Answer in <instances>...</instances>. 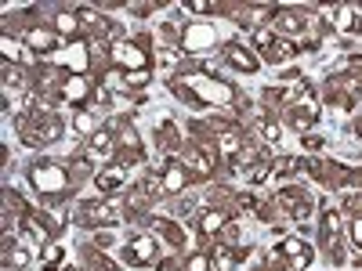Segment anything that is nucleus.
Returning a JSON list of instances; mask_svg holds the SVG:
<instances>
[{"instance_id": "c85d7f7f", "label": "nucleus", "mask_w": 362, "mask_h": 271, "mask_svg": "<svg viewBox=\"0 0 362 271\" xmlns=\"http://www.w3.org/2000/svg\"><path fill=\"white\" fill-rule=\"evenodd\" d=\"M355 22H358L355 8H348V4L334 8V29H341V33H355Z\"/></svg>"}, {"instance_id": "7c9ffc66", "label": "nucleus", "mask_w": 362, "mask_h": 271, "mask_svg": "<svg viewBox=\"0 0 362 271\" xmlns=\"http://www.w3.org/2000/svg\"><path fill=\"white\" fill-rule=\"evenodd\" d=\"M148 83H153V73H148V69L119 73V87H124V90H141V87H148Z\"/></svg>"}, {"instance_id": "ddd939ff", "label": "nucleus", "mask_w": 362, "mask_h": 271, "mask_svg": "<svg viewBox=\"0 0 362 271\" xmlns=\"http://www.w3.org/2000/svg\"><path fill=\"white\" fill-rule=\"evenodd\" d=\"M276 253L286 260V271H305V267L315 260V250L305 243V239H297V235H286Z\"/></svg>"}, {"instance_id": "393cba45", "label": "nucleus", "mask_w": 362, "mask_h": 271, "mask_svg": "<svg viewBox=\"0 0 362 271\" xmlns=\"http://www.w3.org/2000/svg\"><path fill=\"white\" fill-rule=\"evenodd\" d=\"M300 54V40H286V37H276L272 40V47L264 51V62H290V58H297Z\"/></svg>"}, {"instance_id": "9b49d317", "label": "nucleus", "mask_w": 362, "mask_h": 271, "mask_svg": "<svg viewBox=\"0 0 362 271\" xmlns=\"http://www.w3.org/2000/svg\"><path fill=\"white\" fill-rule=\"evenodd\" d=\"M221 58H225V62H228L235 73H247V76L261 69L257 51H254V47H247L243 40H225V44H221Z\"/></svg>"}, {"instance_id": "bb28decb", "label": "nucleus", "mask_w": 362, "mask_h": 271, "mask_svg": "<svg viewBox=\"0 0 362 271\" xmlns=\"http://www.w3.org/2000/svg\"><path fill=\"white\" fill-rule=\"evenodd\" d=\"M76 15H80V25H83V33H90V37H102L105 33V18L98 15V8H90V4H80L76 8Z\"/></svg>"}, {"instance_id": "0eeeda50", "label": "nucleus", "mask_w": 362, "mask_h": 271, "mask_svg": "<svg viewBox=\"0 0 362 271\" xmlns=\"http://www.w3.org/2000/svg\"><path fill=\"white\" fill-rule=\"evenodd\" d=\"M124 264L131 267H153L160 264V239L156 235H131L127 246H124Z\"/></svg>"}, {"instance_id": "a211bd4d", "label": "nucleus", "mask_w": 362, "mask_h": 271, "mask_svg": "<svg viewBox=\"0 0 362 271\" xmlns=\"http://www.w3.org/2000/svg\"><path fill=\"white\" fill-rule=\"evenodd\" d=\"M51 29L62 40H80V33H83V25H80V15H76V8H69V4H58L54 11H51Z\"/></svg>"}, {"instance_id": "b1692460", "label": "nucleus", "mask_w": 362, "mask_h": 271, "mask_svg": "<svg viewBox=\"0 0 362 271\" xmlns=\"http://www.w3.org/2000/svg\"><path fill=\"white\" fill-rule=\"evenodd\" d=\"M148 224H153V235L160 239V243H167L170 250L185 246V231H181V224H174V221H167V217H153Z\"/></svg>"}, {"instance_id": "cd10ccee", "label": "nucleus", "mask_w": 362, "mask_h": 271, "mask_svg": "<svg viewBox=\"0 0 362 271\" xmlns=\"http://www.w3.org/2000/svg\"><path fill=\"white\" fill-rule=\"evenodd\" d=\"M73 131H76L80 138H90V134H98L102 127H98V119H95V112H87V109H80V112H73Z\"/></svg>"}, {"instance_id": "2f4dec72", "label": "nucleus", "mask_w": 362, "mask_h": 271, "mask_svg": "<svg viewBox=\"0 0 362 271\" xmlns=\"http://www.w3.org/2000/svg\"><path fill=\"white\" fill-rule=\"evenodd\" d=\"M83 267L87 271H116V264L109 257H102V250H95V246L83 250Z\"/></svg>"}, {"instance_id": "5701e85b", "label": "nucleus", "mask_w": 362, "mask_h": 271, "mask_svg": "<svg viewBox=\"0 0 362 271\" xmlns=\"http://www.w3.org/2000/svg\"><path fill=\"white\" fill-rule=\"evenodd\" d=\"M206 250H210V271H235V264L247 253V250H235L228 243H210Z\"/></svg>"}, {"instance_id": "37998d69", "label": "nucleus", "mask_w": 362, "mask_h": 271, "mask_svg": "<svg viewBox=\"0 0 362 271\" xmlns=\"http://www.w3.org/2000/svg\"><path fill=\"white\" fill-rule=\"evenodd\" d=\"M305 148H312V152H315V148H322V138H312V134H308V138H305Z\"/></svg>"}, {"instance_id": "9d476101", "label": "nucleus", "mask_w": 362, "mask_h": 271, "mask_svg": "<svg viewBox=\"0 0 362 271\" xmlns=\"http://www.w3.org/2000/svg\"><path fill=\"white\" fill-rule=\"evenodd\" d=\"M218 29L210 25V22H189L185 29H181V51H189V54H203L210 47H218Z\"/></svg>"}, {"instance_id": "423d86ee", "label": "nucleus", "mask_w": 362, "mask_h": 271, "mask_svg": "<svg viewBox=\"0 0 362 271\" xmlns=\"http://www.w3.org/2000/svg\"><path fill=\"white\" fill-rule=\"evenodd\" d=\"M286 119H290V127H297L300 134H305L308 127H315V124H319V102H315L312 83H300V87L293 90V95H290Z\"/></svg>"}, {"instance_id": "412c9836", "label": "nucleus", "mask_w": 362, "mask_h": 271, "mask_svg": "<svg viewBox=\"0 0 362 271\" xmlns=\"http://www.w3.org/2000/svg\"><path fill=\"white\" fill-rule=\"evenodd\" d=\"M189 181H192V177H189L185 163H181V159H170V163H167V170L160 174V192H163V195H181Z\"/></svg>"}, {"instance_id": "ea45409f", "label": "nucleus", "mask_w": 362, "mask_h": 271, "mask_svg": "<svg viewBox=\"0 0 362 271\" xmlns=\"http://www.w3.org/2000/svg\"><path fill=\"white\" fill-rule=\"evenodd\" d=\"M127 11H131V15H138V18H145V15L160 11V4H156V0H148V4H127Z\"/></svg>"}, {"instance_id": "a18cd8bd", "label": "nucleus", "mask_w": 362, "mask_h": 271, "mask_svg": "<svg viewBox=\"0 0 362 271\" xmlns=\"http://www.w3.org/2000/svg\"><path fill=\"white\" fill-rule=\"evenodd\" d=\"M254 271H268V267H264V264H257V267H254Z\"/></svg>"}, {"instance_id": "c03bdc74", "label": "nucleus", "mask_w": 362, "mask_h": 271, "mask_svg": "<svg viewBox=\"0 0 362 271\" xmlns=\"http://www.w3.org/2000/svg\"><path fill=\"white\" fill-rule=\"evenodd\" d=\"M355 134H358V138H362V116H358V124H355Z\"/></svg>"}, {"instance_id": "20e7f679", "label": "nucleus", "mask_w": 362, "mask_h": 271, "mask_svg": "<svg viewBox=\"0 0 362 271\" xmlns=\"http://www.w3.org/2000/svg\"><path fill=\"white\" fill-rule=\"evenodd\" d=\"M119 214H127V199L124 195H98L90 203H76L73 221L83 228H112Z\"/></svg>"}, {"instance_id": "f8f14e48", "label": "nucleus", "mask_w": 362, "mask_h": 271, "mask_svg": "<svg viewBox=\"0 0 362 271\" xmlns=\"http://www.w3.org/2000/svg\"><path fill=\"white\" fill-rule=\"evenodd\" d=\"M228 210H221V206H206V210H199L196 214V231H199V239H203V246H210V243H218V235L228 228Z\"/></svg>"}, {"instance_id": "79ce46f5", "label": "nucleus", "mask_w": 362, "mask_h": 271, "mask_svg": "<svg viewBox=\"0 0 362 271\" xmlns=\"http://www.w3.org/2000/svg\"><path fill=\"white\" fill-rule=\"evenodd\" d=\"M177 214L192 217V214H196V199H192V195H189V199H181V203H177Z\"/></svg>"}, {"instance_id": "2eb2a0df", "label": "nucleus", "mask_w": 362, "mask_h": 271, "mask_svg": "<svg viewBox=\"0 0 362 271\" xmlns=\"http://www.w3.org/2000/svg\"><path fill=\"white\" fill-rule=\"evenodd\" d=\"M22 44L33 51V54L44 58V54H54L58 47H62V37H58L51 25H29L25 33H22Z\"/></svg>"}, {"instance_id": "6e6552de", "label": "nucleus", "mask_w": 362, "mask_h": 271, "mask_svg": "<svg viewBox=\"0 0 362 271\" xmlns=\"http://www.w3.org/2000/svg\"><path fill=\"white\" fill-rule=\"evenodd\" d=\"M272 203H276V206L283 210V214H290L293 221H308V217H312V210H315L312 195H308L305 188H300V185H283Z\"/></svg>"}, {"instance_id": "de8ad7c7", "label": "nucleus", "mask_w": 362, "mask_h": 271, "mask_svg": "<svg viewBox=\"0 0 362 271\" xmlns=\"http://www.w3.org/2000/svg\"><path fill=\"white\" fill-rule=\"evenodd\" d=\"M66 271H76V267H66Z\"/></svg>"}, {"instance_id": "f257e3e1", "label": "nucleus", "mask_w": 362, "mask_h": 271, "mask_svg": "<svg viewBox=\"0 0 362 271\" xmlns=\"http://www.w3.org/2000/svg\"><path fill=\"white\" fill-rule=\"evenodd\" d=\"M185 69V76L181 80H174L170 87H174V95L185 102V105H214V109H239L235 105V87L232 83H225V80H218V76H210L203 66H181Z\"/></svg>"}, {"instance_id": "473e14b6", "label": "nucleus", "mask_w": 362, "mask_h": 271, "mask_svg": "<svg viewBox=\"0 0 362 271\" xmlns=\"http://www.w3.org/2000/svg\"><path fill=\"white\" fill-rule=\"evenodd\" d=\"M25 264H29V250H25L22 243H18V246H11V250L4 253V267H18V271H22Z\"/></svg>"}, {"instance_id": "c756f323", "label": "nucleus", "mask_w": 362, "mask_h": 271, "mask_svg": "<svg viewBox=\"0 0 362 271\" xmlns=\"http://www.w3.org/2000/svg\"><path fill=\"white\" fill-rule=\"evenodd\" d=\"M0 51H4V66H22V44L11 33L0 37Z\"/></svg>"}, {"instance_id": "c9c22d12", "label": "nucleus", "mask_w": 362, "mask_h": 271, "mask_svg": "<svg viewBox=\"0 0 362 271\" xmlns=\"http://www.w3.org/2000/svg\"><path fill=\"white\" fill-rule=\"evenodd\" d=\"M58 264H62V246H58V243L44 246V271H54Z\"/></svg>"}, {"instance_id": "6ab92c4d", "label": "nucleus", "mask_w": 362, "mask_h": 271, "mask_svg": "<svg viewBox=\"0 0 362 271\" xmlns=\"http://www.w3.org/2000/svg\"><path fill=\"white\" fill-rule=\"evenodd\" d=\"M305 11H293V8H276V18H272V33L276 37H286V40H297V33H305Z\"/></svg>"}, {"instance_id": "39448f33", "label": "nucleus", "mask_w": 362, "mask_h": 271, "mask_svg": "<svg viewBox=\"0 0 362 271\" xmlns=\"http://www.w3.org/2000/svg\"><path fill=\"white\" fill-rule=\"evenodd\" d=\"M148 40L153 37H131V40H109V62L112 69H124V73H138V69H148L153 54H148Z\"/></svg>"}, {"instance_id": "1a4fd4ad", "label": "nucleus", "mask_w": 362, "mask_h": 271, "mask_svg": "<svg viewBox=\"0 0 362 271\" xmlns=\"http://www.w3.org/2000/svg\"><path fill=\"white\" fill-rule=\"evenodd\" d=\"M181 163H185V170H189L192 181H210V177H214V170H218V156L206 152V148H199V145H192V141L181 148Z\"/></svg>"}, {"instance_id": "f704fd0d", "label": "nucleus", "mask_w": 362, "mask_h": 271, "mask_svg": "<svg viewBox=\"0 0 362 271\" xmlns=\"http://www.w3.org/2000/svg\"><path fill=\"white\" fill-rule=\"evenodd\" d=\"M11 87H25V73L18 66H4V95H11Z\"/></svg>"}, {"instance_id": "aec40b11", "label": "nucleus", "mask_w": 362, "mask_h": 271, "mask_svg": "<svg viewBox=\"0 0 362 271\" xmlns=\"http://www.w3.org/2000/svg\"><path fill=\"white\" fill-rule=\"evenodd\" d=\"M131 185V177H127V167L124 163H109L95 174V188L98 195H119V188Z\"/></svg>"}, {"instance_id": "4be33fe9", "label": "nucleus", "mask_w": 362, "mask_h": 271, "mask_svg": "<svg viewBox=\"0 0 362 271\" xmlns=\"http://www.w3.org/2000/svg\"><path fill=\"white\" fill-rule=\"evenodd\" d=\"M83 156H90L95 163H98V159H102V163H112V156H116V134H112L109 127H102L98 134H90Z\"/></svg>"}, {"instance_id": "72a5a7b5", "label": "nucleus", "mask_w": 362, "mask_h": 271, "mask_svg": "<svg viewBox=\"0 0 362 271\" xmlns=\"http://www.w3.org/2000/svg\"><path fill=\"white\" fill-rule=\"evenodd\" d=\"M185 271H210V250H199V253H189L185 264H181Z\"/></svg>"}, {"instance_id": "f3484780", "label": "nucleus", "mask_w": 362, "mask_h": 271, "mask_svg": "<svg viewBox=\"0 0 362 271\" xmlns=\"http://www.w3.org/2000/svg\"><path fill=\"white\" fill-rule=\"evenodd\" d=\"M95 98V87H90V76H80V73H66L62 80V102H69L76 112Z\"/></svg>"}, {"instance_id": "4468645a", "label": "nucleus", "mask_w": 362, "mask_h": 271, "mask_svg": "<svg viewBox=\"0 0 362 271\" xmlns=\"http://www.w3.org/2000/svg\"><path fill=\"white\" fill-rule=\"evenodd\" d=\"M145 159V148H141V138H138V131L134 127H124L116 134V156H112V163H124L127 170L134 167V163H141Z\"/></svg>"}, {"instance_id": "49530a36", "label": "nucleus", "mask_w": 362, "mask_h": 271, "mask_svg": "<svg viewBox=\"0 0 362 271\" xmlns=\"http://www.w3.org/2000/svg\"><path fill=\"white\" fill-rule=\"evenodd\" d=\"M4 271H18V267H4Z\"/></svg>"}, {"instance_id": "dca6fc26", "label": "nucleus", "mask_w": 362, "mask_h": 271, "mask_svg": "<svg viewBox=\"0 0 362 271\" xmlns=\"http://www.w3.org/2000/svg\"><path fill=\"white\" fill-rule=\"evenodd\" d=\"M58 69L87 76V69H90V44H87V40H73V44H66L62 54H58Z\"/></svg>"}, {"instance_id": "f03ea898", "label": "nucleus", "mask_w": 362, "mask_h": 271, "mask_svg": "<svg viewBox=\"0 0 362 271\" xmlns=\"http://www.w3.org/2000/svg\"><path fill=\"white\" fill-rule=\"evenodd\" d=\"M15 131H18V138H22L29 148H44V145L62 141L66 124H62V119H58L51 109H37L33 116H22V119H15Z\"/></svg>"}, {"instance_id": "a878e982", "label": "nucleus", "mask_w": 362, "mask_h": 271, "mask_svg": "<svg viewBox=\"0 0 362 271\" xmlns=\"http://www.w3.org/2000/svg\"><path fill=\"white\" fill-rule=\"evenodd\" d=\"M156 145H160V152H174V148H181V131L174 127V119H160L156 124Z\"/></svg>"}, {"instance_id": "a19ab883", "label": "nucleus", "mask_w": 362, "mask_h": 271, "mask_svg": "<svg viewBox=\"0 0 362 271\" xmlns=\"http://www.w3.org/2000/svg\"><path fill=\"white\" fill-rule=\"evenodd\" d=\"M348 231H351V243H355V246L362 250V214H355V217H351Z\"/></svg>"}, {"instance_id": "e433bc0d", "label": "nucleus", "mask_w": 362, "mask_h": 271, "mask_svg": "<svg viewBox=\"0 0 362 271\" xmlns=\"http://www.w3.org/2000/svg\"><path fill=\"white\" fill-rule=\"evenodd\" d=\"M90 163H95L90 156H76V159L69 163V174H73V181H76V177H87V174H90Z\"/></svg>"}, {"instance_id": "4c0bfd02", "label": "nucleus", "mask_w": 362, "mask_h": 271, "mask_svg": "<svg viewBox=\"0 0 362 271\" xmlns=\"http://www.w3.org/2000/svg\"><path fill=\"white\" fill-rule=\"evenodd\" d=\"M112 246H116V235H112L109 228H105V231L98 228V231H95V250H112Z\"/></svg>"}, {"instance_id": "7ed1b4c3", "label": "nucleus", "mask_w": 362, "mask_h": 271, "mask_svg": "<svg viewBox=\"0 0 362 271\" xmlns=\"http://www.w3.org/2000/svg\"><path fill=\"white\" fill-rule=\"evenodd\" d=\"M29 185H33L37 195H44L47 203H54V199H62L69 192L73 177H69V167H62V163L37 159L33 167H29Z\"/></svg>"}, {"instance_id": "58836bf2", "label": "nucleus", "mask_w": 362, "mask_h": 271, "mask_svg": "<svg viewBox=\"0 0 362 271\" xmlns=\"http://www.w3.org/2000/svg\"><path fill=\"white\" fill-rule=\"evenodd\" d=\"M185 11H192V15H210V11H218V4H210V0H192V4H185Z\"/></svg>"}]
</instances>
